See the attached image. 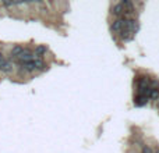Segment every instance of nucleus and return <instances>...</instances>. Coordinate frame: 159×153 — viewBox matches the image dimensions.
I'll list each match as a JSON object with an SVG mask.
<instances>
[{
	"label": "nucleus",
	"instance_id": "obj_7",
	"mask_svg": "<svg viewBox=\"0 0 159 153\" xmlns=\"http://www.w3.org/2000/svg\"><path fill=\"white\" fill-rule=\"evenodd\" d=\"M22 50H24V47L20 46V45H16V46L11 49V57H17V59H18V56L22 53Z\"/></svg>",
	"mask_w": 159,
	"mask_h": 153
},
{
	"label": "nucleus",
	"instance_id": "obj_10",
	"mask_svg": "<svg viewBox=\"0 0 159 153\" xmlns=\"http://www.w3.org/2000/svg\"><path fill=\"white\" fill-rule=\"evenodd\" d=\"M2 60H4V57H3V53L0 52V61H2Z\"/></svg>",
	"mask_w": 159,
	"mask_h": 153
},
{
	"label": "nucleus",
	"instance_id": "obj_5",
	"mask_svg": "<svg viewBox=\"0 0 159 153\" xmlns=\"http://www.w3.org/2000/svg\"><path fill=\"white\" fill-rule=\"evenodd\" d=\"M0 71H3V72H11V71H13V66H11V64L4 59V60L0 61Z\"/></svg>",
	"mask_w": 159,
	"mask_h": 153
},
{
	"label": "nucleus",
	"instance_id": "obj_8",
	"mask_svg": "<svg viewBox=\"0 0 159 153\" xmlns=\"http://www.w3.org/2000/svg\"><path fill=\"white\" fill-rule=\"evenodd\" d=\"M34 66H35V70H41V71H43V70L46 68V64H45L43 60H41V59H35V60H34Z\"/></svg>",
	"mask_w": 159,
	"mask_h": 153
},
{
	"label": "nucleus",
	"instance_id": "obj_4",
	"mask_svg": "<svg viewBox=\"0 0 159 153\" xmlns=\"http://www.w3.org/2000/svg\"><path fill=\"white\" fill-rule=\"evenodd\" d=\"M112 14H113L115 17H117V18L123 17V6H121V3H119V4H115V6H113Z\"/></svg>",
	"mask_w": 159,
	"mask_h": 153
},
{
	"label": "nucleus",
	"instance_id": "obj_2",
	"mask_svg": "<svg viewBox=\"0 0 159 153\" xmlns=\"http://www.w3.org/2000/svg\"><path fill=\"white\" fill-rule=\"evenodd\" d=\"M32 57H34V55H32V53H31L28 49H24L21 55L18 56L20 61H32Z\"/></svg>",
	"mask_w": 159,
	"mask_h": 153
},
{
	"label": "nucleus",
	"instance_id": "obj_1",
	"mask_svg": "<svg viewBox=\"0 0 159 153\" xmlns=\"http://www.w3.org/2000/svg\"><path fill=\"white\" fill-rule=\"evenodd\" d=\"M126 28L127 31H130V32H133V33H135V31H137V28H138V24H137V21H135L134 18H127V21H126Z\"/></svg>",
	"mask_w": 159,
	"mask_h": 153
},
{
	"label": "nucleus",
	"instance_id": "obj_9",
	"mask_svg": "<svg viewBox=\"0 0 159 153\" xmlns=\"http://www.w3.org/2000/svg\"><path fill=\"white\" fill-rule=\"evenodd\" d=\"M143 153H154V151H152L149 146H144V148H143Z\"/></svg>",
	"mask_w": 159,
	"mask_h": 153
},
{
	"label": "nucleus",
	"instance_id": "obj_6",
	"mask_svg": "<svg viewBox=\"0 0 159 153\" xmlns=\"http://www.w3.org/2000/svg\"><path fill=\"white\" fill-rule=\"evenodd\" d=\"M119 35H120V38L123 39V41H131V39L134 38V33L130 32V31H127L126 28H124V29H121V32L119 33Z\"/></svg>",
	"mask_w": 159,
	"mask_h": 153
},
{
	"label": "nucleus",
	"instance_id": "obj_3",
	"mask_svg": "<svg viewBox=\"0 0 159 153\" xmlns=\"http://www.w3.org/2000/svg\"><path fill=\"white\" fill-rule=\"evenodd\" d=\"M46 52H48V47L45 46V45H38V46L35 47V56L38 59L43 57V56L46 55Z\"/></svg>",
	"mask_w": 159,
	"mask_h": 153
},
{
	"label": "nucleus",
	"instance_id": "obj_11",
	"mask_svg": "<svg viewBox=\"0 0 159 153\" xmlns=\"http://www.w3.org/2000/svg\"><path fill=\"white\" fill-rule=\"evenodd\" d=\"M157 109H158V110H159V100H158V102H157Z\"/></svg>",
	"mask_w": 159,
	"mask_h": 153
}]
</instances>
